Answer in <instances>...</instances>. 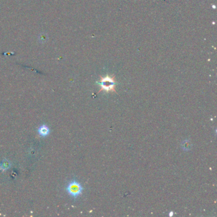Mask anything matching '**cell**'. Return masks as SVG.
<instances>
[{"label":"cell","instance_id":"1","mask_svg":"<svg viewBox=\"0 0 217 217\" xmlns=\"http://www.w3.org/2000/svg\"><path fill=\"white\" fill-rule=\"evenodd\" d=\"M66 190L72 198L77 199L82 193L83 187L80 183L74 179L69 182L66 187Z\"/></svg>","mask_w":217,"mask_h":217},{"label":"cell","instance_id":"2","mask_svg":"<svg viewBox=\"0 0 217 217\" xmlns=\"http://www.w3.org/2000/svg\"><path fill=\"white\" fill-rule=\"evenodd\" d=\"M99 85L101 87V91H105L107 92H115V85L116 82L115 80V77H111L109 75L105 77H101L100 78Z\"/></svg>","mask_w":217,"mask_h":217},{"label":"cell","instance_id":"3","mask_svg":"<svg viewBox=\"0 0 217 217\" xmlns=\"http://www.w3.org/2000/svg\"><path fill=\"white\" fill-rule=\"evenodd\" d=\"M50 128L47 125H45V124H43V125L40 126L38 127V133L42 137L47 136L50 134Z\"/></svg>","mask_w":217,"mask_h":217},{"label":"cell","instance_id":"4","mask_svg":"<svg viewBox=\"0 0 217 217\" xmlns=\"http://www.w3.org/2000/svg\"><path fill=\"white\" fill-rule=\"evenodd\" d=\"M192 144H191L189 140H185L181 143V147L184 150H189L191 148Z\"/></svg>","mask_w":217,"mask_h":217},{"label":"cell","instance_id":"5","mask_svg":"<svg viewBox=\"0 0 217 217\" xmlns=\"http://www.w3.org/2000/svg\"><path fill=\"white\" fill-rule=\"evenodd\" d=\"M173 215V212H171L169 213V216H172Z\"/></svg>","mask_w":217,"mask_h":217}]
</instances>
